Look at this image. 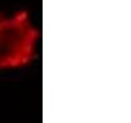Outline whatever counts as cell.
<instances>
[{"instance_id": "obj_1", "label": "cell", "mask_w": 131, "mask_h": 123, "mask_svg": "<svg viewBox=\"0 0 131 123\" xmlns=\"http://www.w3.org/2000/svg\"><path fill=\"white\" fill-rule=\"evenodd\" d=\"M39 30L26 10L0 15V71L26 67L35 57Z\"/></svg>"}]
</instances>
